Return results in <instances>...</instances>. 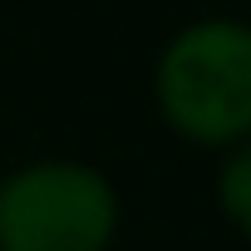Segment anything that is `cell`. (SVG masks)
Returning <instances> with one entry per match:
<instances>
[{"instance_id": "1", "label": "cell", "mask_w": 251, "mask_h": 251, "mask_svg": "<svg viewBox=\"0 0 251 251\" xmlns=\"http://www.w3.org/2000/svg\"><path fill=\"white\" fill-rule=\"evenodd\" d=\"M158 108L173 128L207 148L251 138V25L197 20L158 59Z\"/></svg>"}, {"instance_id": "2", "label": "cell", "mask_w": 251, "mask_h": 251, "mask_svg": "<svg viewBox=\"0 0 251 251\" xmlns=\"http://www.w3.org/2000/svg\"><path fill=\"white\" fill-rule=\"evenodd\" d=\"M118 192L84 163H30L0 182V251H108Z\"/></svg>"}, {"instance_id": "3", "label": "cell", "mask_w": 251, "mask_h": 251, "mask_svg": "<svg viewBox=\"0 0 251 251\" xmlns=\"http://www.w3.org/2000/svg\"><path fill=\"white\" fill-rule=\"evenodd\" d=\"M217 202L226 212V222L251 241V138L236 143V153L222 163V177H217Z\"/></svg>"}]
</instances>
